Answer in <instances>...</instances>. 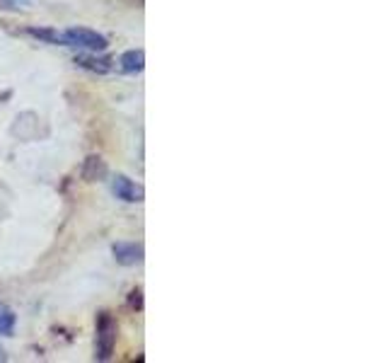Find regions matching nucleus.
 <instances>
[{"instance_id":"obj_1","label":"nucleus","mask_w":387,"mask_h":363,"mask_svg":"<svg viewBox=\"0 0 387 363\" xmlns=\"http://www.w3.org/2000/svg\"><path fill=\"white\" fill-rule=\"evenodd\" d=\"M63 46H78V49L85 51H104L109 46L107 37H102L95 29H87V27H70L63 32Z\"/></svg>"},{"instance_id":"obj_2","label":"nucleus","mask_w":387,"mask_h":363,"mask_svg":"<svg viewBox=\"0 0 387 363\" xmlns=\"http://www.w3.org/2000/svg\"><path fill=\"white\" fill-rule=\"evenodd\" d=\"M114 347H116V322L104 313L97 322V359L99 361L111 359Z\"/></svg>"},{"instance_id":"obj_3","label":"nucleus","mask_w":387,"mask_h":363,"mask_svg":"<svg viewBox=\"0 0 387 363\" xmlns=\"http://www.w3.org/2000/svg\"><path fill=\"white\" fill-rule=\"evenodd\" d=\"M111 189H114L116 199L126 203H140L143 201V186H138L136 182H131L124 174H116L114 182H111Z\"/></svg>"},{"instance_id":"obj_4","label":"nucleus","mask_w":387,"mask_h":363,"mask_svg":"<svg viewBox=\"0 0 387 363\" xmlns=\"http://www.w3.org/2000/svg\"><path fill=\"white\" fill-rule=\"evenodd\" d=\"M111 255L124 267H136L143 262V247L136 242H116L114 247H111Z\"/></svg>"},{"instance_id":"obj_5","label":"nucleus","mask_w":387,"mask_h":363,"mask_svg":"<svg viewBox=\"0 0 387 363\" xmlns=\"http://www.w3.org/2000/svg\"><path fill=\"white\" fill-rule=\"evenodd\" d=\"M75 63H78L80 68H85V70H92V73H99V75H104V73H109L111 70V58L107 56H95V54H80V56H75Z\"/></svg>"},{"instance_id":"obj_6","label":"nucleus","mask_w":387,"mask_h":363,"mask_svg":"<svg viewBox=\"0 0 387 363\" xmlns=\"http://www.w3.org/2000/svg\"><path fill=\"white\" fill-rule=\"evenodd\" d=\"M119 66H121V70L124 73H140V70L145 68V56H143V51H126L124 56L119 58Z\"/></svg>"},{"instance_id":"obj_7","label":"nucleus","mask_w":387,"mask_h":363,"mask_svg":"<svg viewBox=\"0 0 387 363\" xmlns=\"http://www.w3.org/2000/svg\"><path fill=\"white\" fill-rule=\"evenodd\" d=\"M32 37L42 39L46 44H56V46H63V32H58V29H49V27H29L27 29Z\"/></svg>"},{"instance_id":"obj_8","label":"nucleus","mask_w":387,"mask_h":363,"mask_svg":"<svg viewBox=\"0 0 387 363\" xmlns=\"http://www.w3.org/2000/svg\"><path fill=\"white\" fill-rule=\"evenodd\" d=\"M83 174H85V179H90V182L102 179L104 174H107V165H104V162L99 160V157H87Z\"/></svg>"},{"instance_id":"obj_9","label":"nucleus","mask_w":387,"mask_h":363,"mask_svg":"<svg viewBox=\"0 0 387 363\" xmlns=\"http://www.w3.org/2000/svg\"><path fill=\"white\" fill-rule=\"evenodd\" d=\"M15 322H17V318H15L13 310L0 303V335H3V337H13Z\"/></svg>"},{"instance_id":"obj_10","label":"nucleus","mask_w":387,"mask_h":363,"mask_svg":"<svg viewBox=\"0 0 387 363\" xmlns=\"http://www.w3.org/2000/svg\"><path fill=\"white\" fill-rule=\"evenodd\" d=\"M17 3H22V0H17Z\"/></svg>"}]
</instances>
